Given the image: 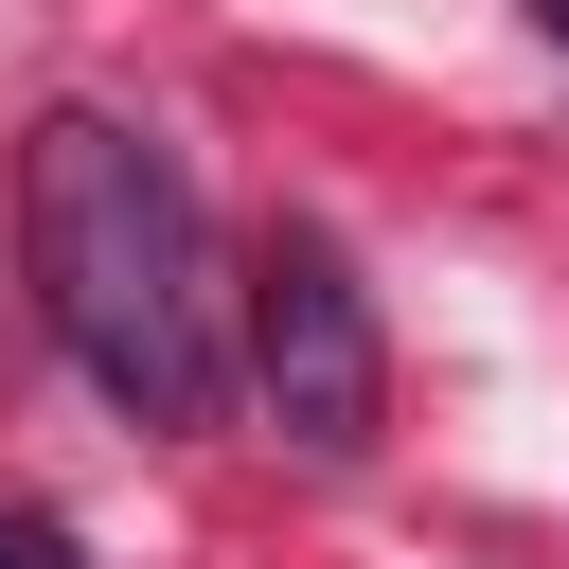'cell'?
<instances>
[{
  "instance_id": "1",
  "label": "cell",
  "mask_w": 569,
  "mask_h": 569,
  "mask_svg": "<svg viewBox=\"0 0 569 569\" xmlns=\"http://www.w3.org/2000/svg\"><path fill=\"white\" fill-rule=\"evenodd\" d=\"M18 267L36 320L71 338V373L124 427H213L231 409V302H213V213L178 178L160 124L124 107H53L18 160Z\"/></svg>"
},
{
  "instance_id": "2",
  "label": "cell",
  "mask_w": 569,
  "mask_h": 569,
  "mask_svg": "<svg viewBox=\"0 0 569 569\" xmlns=\"http://www.w3.org/2000/svg\"><path fill=\"white\" fill-rule=\"evenodd\" d=\"M249 391L302 462H356L391 427V338H373V284L338 267V231H267L249 267Z\"/></svg>"
},
{
  "instance_id": "3",
  "label": "cell",
  "mask_w": 569,
  "mask_h": 569,
  "mask_svg": "<svg viewBox=\"0 0 569 569\" xmlns=\"http://www.w3.org/2000/svg\"><path fill=\"white\" fill-rule=\"evenodd\" d=\"M0 569H89V533H71V516H36V498H0Z\"/></svg>"
},
{
  "instance_id": "4",
  "label": "cell",
  "mask_w": 569,
  "mask_h": 569,
  "mask_svg": "<svg viewBox=\"0 0 569 569\" xmlns=\"http://www.w3.org/2000/svg\"><path fill=\"white\" fill-rule=\"evenodd\" d=\"M533 18H551V36H569V0H533Z\"/></svg>"
}]
</instances>
